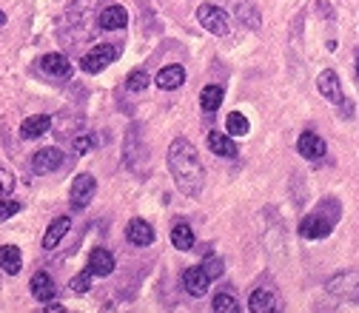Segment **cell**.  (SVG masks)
Returning <instances> with one entry per match:
<instances>
[{"mask_svg": "<svg viewBox=\"0 0 359 313\" xmlns=\"http://www.w3.org/2000/svg\"><path fill=\"white\" fill-rule=\"evenodd\" d=\"M197 20H200V26H202L205 31H212V35H217V38H225L228 31H231L228 15H225L220 6H212V3H202V6L197 9Z\"/></svg>", "mask_w": 359, "mask_h": 313, "instance_id": "cell-3", "label": "cell"}, {"mask_svg": "<svg viewBox=\"0 0 359 313\" xmlns=\"http://www.w3.org/2000/svg\"><path fill=\"white\" fill-rule=\"evenodd\" d=\"M186 83V69L183 66H166L157 72V88L163 91H174Z\"/></svg>", "mask_w": 359, "mask_h": 313, "instance_id": "cell-16", "label": "cell"}, {"mask_svg": "<svg viewBox=\"0 0 359 313\" xmlns=\"http://www.w3.org/2000/svg\"><path fill=\"white\" fill-rule=\"evenodd\" d=\"M49 129H51V117L35 114V117L23 120V125H20V137H23V140H38V137H43Z\"/></svg>", "mask_w": 359, "mask_h": 313, "instance_id": "cell-13", "label": "cell"}, {"mask_svg": "<svg viewBox=\"0 0 359 313\" xmlns=\"http://www.w3.org/2000/svg\"><path fill=\"white\" fill-rule=\"evenodd\" d=\"M97 23H100V29H106V31H117V29H123V26L129 23V12H126L123 6H106V9L100 12Z\"/></svg>", "mask_w": 359, "mask_h": 313, "instance_id": "cell-14", "label": "cell"}, {"mask_svg": "<svg viewBox=\"0 0 359 313\" xmlns=\"http://www.w3.org/2000/svg\"><path fill=\"white\" fill-rule=\"evenodd\" d=\"M95 145H97V140H95V137L83 134V137H77V140H74V154H86V151H92Z\"/></svg>", "mask_w": 359, "mask_h": 313, "instance_id": "cell-30", "label": "cell"}, {"mask_svg": "<svg viewBox=\"0 0 359 313\" xmlns=\"http://www.w3.org/2000/svg\"><path fill=\"white\" fill-rule=\"evenodd\" d=\"M63 151L60 148H40L35 156H32V174H38V177H46V174H54V171H60V166H63Z\"/></svg>", "mask_w": 359, "mask_h": 313, "instance_id": "cell-5", "label": "cell"}, {"mask_svg": "<svg viewBox=\"0 0 359 313\" xmlns=\"http://www.w3.org/2000/svg\"><path fill=\"white\" fill-rule=\"evenodd\" d=\"M212 310H217V313H237L239 305H237V299H234L228 291H223V294H217V296L212 299Z\"/></svg>", "mask_w": 359, "mask_h": 313, "instance_id": "cell-24", "label": "cell"}, {"mask_svg": "<svg viewBox=\"0 0 359 313\" xmlns=\"http://www.w3.org/2000/svg\"><path fill=\"white\" fill-rule=\"evenodd\" d=\"M38 69L51 77V80H69L72 77V63L66 60V54H60V51H51V54H43L38 60Z\"/></svg>", "mask_w": 359, "mask_h": 313, "instance_id": "cell-6", "label": "cell"}, {"mask_svg": "<svg viewBox=\"0 0 359 313\" xmlns=\"http://www.w3.org/2000/svg\"><path fill=\"white\" fill-rule=\"evenodd\" d=\"M88 271H92V276H109L114 271V257H111V250L106 248H95L92 254H88Z\"/></svg>", "mask_w": 359, "mask_h": 313, "instance_id": "cell-12", "label": "cell"}, {"mask_svg": "<svg viewBox=\"0 0 359 313\" xmlns=\"http://www.w3.org/2000/svg\"><path fill=\"white\" fill-rule=\"evenodd\" d=\"M0 26H6V12L0 9Z\"/></svg>", "mask_w": 359, "mask_h": 313, "instance_id": "cell-32", "label": "cell"}, {"mask_svg": "<svg viewBox=\"0 0 359 313\" xmlns=\"http://www.w3.org/2000/svg\"><path fill=\"white\" fill-rule=\"evenodd\" d=\"M208 285H212V279L205 276V271L197 265V268H189L183 273V288L191 294V296H205L208 294Z\"/></svg>", "mask_w": 359, "mask_h": 313, "instance_id": "cell-11", "label": "cell"}, {"mask_svg": "<svg viewBox=\"0 0 359 313\" xmlns=\"http://www.w3.org/2000/svg\"><path fill=\"white\" fill-rule=\"evenodd\" d=\"M43 310H46V313H63L66 307H63V305H57V302H46V307H43Z\"/></svg>", "mask_w": 359, "mask_h": 313, "instance_id": "cell-31", "label": "cell"}, {"mask_svg": "<svg viewBox=\"0 0 359 313\" xmlns=\"http://www.w3.org/2000/svg\"><path fill=\"white\" fill-rule=\"evenodd\" d=\"M277 307V294L271 288H257L251 291V299H248V310L254 313H268Z\"/></svg>", "mask_w": 359, "mask_h": 313, "instance_id": "cell-18", "label": "cell"}, {"mask_svg": "<svg viewBox=\"0 0 359 313\" xmlns=\"http://www.w3.org/2000/svg\"><path fill=\"white\" fill-rule=\"evenodd\" d=\"M92 279H95V276H92V271H88V268L80 271V273L72 279V291H74V294H86L88 288H92Z\"/></svg>", "mask_w": 359, "mask_h": 313, "instance_id": "cell-25", "label": "cell"}, {"mask_svg": "<svg viewBox=\"0 0 359 313\" xmlns=\"http://www.w3.org/2000/svg\"><path fill=\"white\" fill-rule=\"evenodd\" d=\"M23 205L17 200H9V197H0V223H6V219H12Z\"/></svg>", "mask_w": 359, "mask_h": 313, "instance_id": "cell-28", "label": "cell"}, {"mask_svg": "<svg viewBox=\"0 0 359 313\" xmlns=\"http://www.w3.org/2000/svg\"><path fill=\"white\" fill-rule=\"evenodd\" d=\"M296 151L305 156V160H322L325 156V140L314 131H303V137H299L296 143Z\"/></svg>", "mask_w": 359, "mask_h": 313, "instance_id": "cell-9", "label": "cell"}, {"mask_svg": "<svg viewBox=\"0 0 359 313\" xmlns=\"http://www.w3.org/2000/svg\"><path fill=\"white\" fill-rule=\"evenodd\" d=\"M208 148H212V154H217V156H237L234 140L228 134H220V131L208 134Z\"/></svg>", "mask_w": 359, "mask_h": 313, "instance_id": "cell-20", "label": "cell"}, {"mask_svg": "<svg viewBox=\"0 0 359 313\" xmlns=\"http://www.w3.org/2000/svg\"><path fill=\"white\" fill-rule=\"evenodd\" d=\"M200 268L205 271V276H208V279H212V282L223 276V259H220V257H208V259H205V262H202Z\"/></svg>", "mask_w": 359, "mask_h": 313, "instance_id": "cell-27", "label": "cell"}, {"mask_svg": "<svg viewBox=\"0 0 359 313\" xmlns=\"http://www.w3.org/2000/svg\"><path fill=\"white\" fill-rule=\"evenodd\" d=\"M15 191V174L0 168V197H9Z\"/></svg>", "mask_w": 359, "mask_h": 313, "instance_id": "cell-29", "label": "cell"}, {"mask_svg": "<svg viewBox=\"0 0 359 313\" xmlns=\"http://www.w3.org/2000/svg\"><path fill=\"white\" fill-rule=\"evenodd\" d=\"M171 245L177 248V250H191L194 248V231L189 228V225H174V231H171Z\"/></svg>", "mask_w": 359, "mask_h": 313, "instance_id": "cell-22", "label": "cell"}, {"mask_svg": "<svg viewBox=\"0 0 359 313\" xmlns=\"http://www.w3.org/2000/svg\"><path fill=\"white\" fill-rule=\"evenodd\" d=\"M69 228H72V219H69V216H57L54 223L49 225V231L43 234V248H46V250L57 248V245H60V239H63V236L69 234Z\"/></svg>", "mask_w": 359, "mask_h": 313, "instance_id": "cell-17", "label": "cell"}, {"mask_svg": "<svg viewBox=\"0 0 359 313\" xmlns=\"http://www.w3.org/2000/svg\"><path fill=\"white\" fill-rule=\"evenodd\" d=\"M95 191H97V179H95L92 174H77L74 182H72V194H69L72 208H74V211H83L88 202H92Z\"/></svg>", "mask_w": 359, "mask_h": 313, "instance_id": "cell-4", "label": "cell"}, {"mask_svg": "<svg viewBox=\"0 0 359 313\" xmlns=\"http://www.w3.org/2000/svg\"><path fill=\"white\" fill-rule=\"evenodd\" d=\"M117 46H109V43H97L95 49H88L83 57H80V69L86 74H97L103 72L106 66H111V63L117 60Z\"/></svg>", "mask_w": 359, "mask_h": 313, "instance_id": "cell-2", "label": "cell"}, {"mask_svg": "<svg viewBox=\"0 0 359 313\" xmlns=\"http://www.w3.org/2000/svg\"><path fill=\"white\" fill-rule=\"evenodd\" d=\"M148 83H152V80H148V74H145L143 69H137V72H131V74H129L126 88H129V91H145V86H148Z\"/></svg>", "mask_w": 359, "mask_h": 313, "instance_id": "cell-26", "label": "cell"}, {"mask_svg": "<svg viewBox=\"0 0 359 313\" xmlns=\"http://www.w3.org/2000/svg\"><path fill=\"white\" fill-rule=\"evenodd\" d=\"M317 88H319V94L328 100V103H345V94H342V83H340V77H337V72H331V69H325L319 77H317Z\"/></svg>", "mask_w": 359, "mask_h": 313, "instance_id": "cell-8", "label": "cell"}, {"mask_svg": "<svg viewBox=\"0 0 359 313\" xmlns=\"http://www.w3.org/2000/svg\"><path fill=\"white\" fill-rule=\"evenodd\" d=\"M223 97H225L223 86H205V88H202V94H200V106H202V111L214 114V111L223 106Z\"/></svg>", "mask_w": 359, "mask_h": 313, "instance_id": "cell-21", "label": "cell"}, {"mask_svg": "<svg viewBox=\"0 0 359 313\" xmlns=\"http://www.w3.org/2000/svg\"><path fill=\"white\" fill-rule=\"evenodd\" d=\"M54 294H57L54 279H51L46 271H38V273L32 276V296H35L38 302H49V299H54Z\"/></svg>", "mask_w": 359, "mask_h": 313, "instance_id": "cell-15", "label": "cell"}, {"mask_svg": "<svg viewBox=\"0 0 359 313\" xmlns=\"http://www.w3.org/2000/svg\"><path fill=\"white\" fill-rule=\"evenodd\" d=\"M168 168L171 177L180 188V194H186L191 200H197L202 194L205 185V168L200 163V154L194 148V143H189L186 137H177L168 145Z\"/></svg>", "mask_w": 359, "mask_h": 313, "instance_id": "cell-1", "label": "cell"}, {"mask_svg": "<svg viewBox=\"0 0 359 313\" xmlns=\"http://www.w3.org/2000/svg\"><path fill=\"white\" fill-rule=\"evenodd\" d=\"M334 228V219H325V214H308L303 223H299V234L305 239H325Z\"/></svg>", "mask_w": 359, "mask_h": 313, "instance_id": "cell-7", "label": "cell"}, {"mask_svg": "<svg viewBox=\"0 0 359 313\" xmlns=\"http://www.w3.org/2000/svg\"><path fill=\"white\" fill-rule=\"evenodd\" d=\"M126 239L131 245H137V248H148L154 242V231H152V225H148L145 219H131V223L126 225Z\"/></svg>", "mask_w": 359, "mask_h": 313, "instance_id": "cell-10", "label": "cell"}, {"mask_svg": "<svg viewBox=\"0 0 359 313\" xmlns=\"http://www.w3.org/2000/svg\"><path fill=\"white\" fill-rule=\"evenodd\" d=\"M0 268H3L9 276H17L20 268H23L20 248H15V245H0Z\"/></svg>", "mask_w": 359, "mask_h": 313, "instance_id": "cell-19", "label": "cell"}, {"mask_svg": "<svg viewBox=\"0 0 359 313\" xmlns=\"http://www.w3.org/2000/svg\"><path fill=\"white\" fill-rule=\"evenodd\" d=\"M225 129H228V134H231V137H246L251 125H248V120H246L243 114H239V111H231V114H228V120H225Z\"/></svg>", "mask_w": 359, "mask_h": 313, "instance_id": "cell-23", "label": "cell"}]
</instances>
